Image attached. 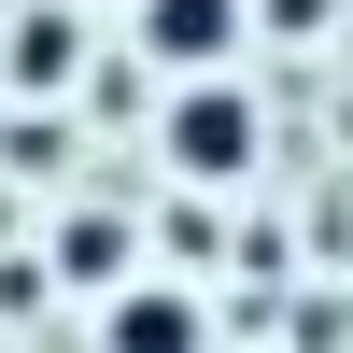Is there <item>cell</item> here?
Here are the masks:
<instances>
[{"label": "cell", "instance_id": "1", "mask_svg": "<svg viewBox=\"0 0 353 353\" xmlns=\"http://www.w3.org/2000/svg\"><path fill=\"white\" fill-rule=\"evenodd\" d=\"M141 57L156 71H226L241 57V0H141Z\"/></svg>", "mask_w": 353, "mask_h": 353}, {"label": "cell", "instance_id": "2", "mask_svg": "<svg viewBox=\"0 0 353 353\" xmlns=\"http://www.w3.org/2000/svg\"><path fill=\"white\" fill-rule=\"evenodd\" d=\"M241 156H254V113L226 99V85H184V99H170V170H198V184H226Z\"/></svg>", "mask_w": 353, "mask_h": 353}, {"label": "cell", "instance_id": "3", "mask_svg": "<svg viewBox=\"0 0 353 353\" xmlns=\"http://www.w3.org/2000/svg\"><path fill=\"white\" fill-rule=\"evenodd\" d=\"M99 339H113V353H198V311L170 297V283H141V297H113Z\"/></svg>", "mask_w": 353, "mask_h": 353}, {"label": "cell", "instance_id": "4", "mask_svg": "<svg viewBox=\"0 0 353 353\" xmlns=\"http://www.w3.org/2000/svg\"><path fill=\"white\" fill-rule=\"evenodd\" d=\"M57 71H71V14H28L14 28V85H57Z\"/></svg>", "mask_w": 353, "mask_h": 353}]
</instances>
